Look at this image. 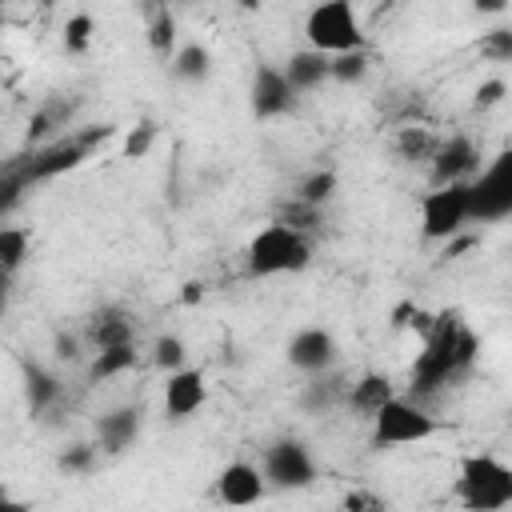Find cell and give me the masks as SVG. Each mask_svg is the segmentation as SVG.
Segmentation results:
<instances>
[{"instance_id":"1","label":"cell","mask_w":512,"mask_h":512,"mask_svg":"<svg viewBox=\"0 0 512 512\" xmlns=\"http://www.w3.org/2000/svg\"><path fill=\"white\" fill-rule=\"evenodd\" d=\"M476 336L472 328L460 320V312H440L432 316V324L424 328V352L412 364V396H436L440 388H448L452 380L468 376L476 364Z\"/></svg>"},{"instance_id":"2","label":"cell","mask_w":512,"mask_h":512,"mask_svg":"<svg viewBox=\"0 0 512 512\" xmlns=\"http://www.w3.org/2000/svg\"><path fill=\"white\" fill-rule=\"evenodd\" d=\"M244 264L252 276H288V272H304L312 264V236L272 220L264 224L244 252Z\"/></svg>"},{"instance_id":"3","label":"cell","mask_w":512,"mask_h":512,"mask_svg":"<svg viewBox=\"0 0 512 512\" xmlns=\"http://www.w3.org/2000/svg\"><path fill=\"white\" fill-rule=\"evenodd\" d=\"M456 492L472 512H504L512 504V468L492 452H472L460 460Z\"/></svg>"},{"instance_id":"4","label":"cell","mask_w":512,"mask_h":512,"mask_svg":"<svg viewBox=\"0 0 512 512\" xmlns=\"http://www.w3.org/2000/svg\"><path fill=\"white\" fill-rule=\"evenodd\" d=\"M368 420H372V448H404L436 436V416L408 396L384 400Z\"/></svg>"},{"instance_id":"5","label":"cell","mask_w":512,"mask_h":512,"mask_svg":"<svg viewBox=\"0 0 512 512\" xmlns=\"http://www.w3.org/2000/svg\"><path fill=\"white\" fill-rule=\"evenodd\" d=\"M304 40H308V48H320L328 56L348 52V48H368L352 0H320L304 16Z\"/></svg>"},{"instance_id":"6","label":"cell","mask_w":512,"mask_h":512,"mask_svg":"<svg viewBox=\"0 0 512 512\" xmlns=\"http://www.w3.org/2000/svg\"><path fill=\"white\" fill-rule=\"evenodd\" d=\"M512 212V152L504 148L484 172L468 180V220L500 224Z\"/></svg>"},{"instance_id":"7","label":"cell","mask_w":512,"mask_h":512,"mask_svg":"<svg viewBox=\"0 0 512 512\" xmlns=\"http://www.w3.org/2000/svg\"><path fill=\"white\" fill-rule=\"evenodd\" d=\"M468 224V180L432 184L420 200V232L424 240H452Z\"/></svg>"},{"instance_id":"8","label":"cell","mask_w":512,"mask_h":512,"mask_svg":"<svg viewBox=\"0 0 512 512\" xmlns=\"http://www.w3.org/2000/svg\"><path fill=\"white\" fill-rule=\"evenodd\" d=\"M260 472H264V480L272 484V488H308L312 480H316V460H312V452L300 444V440H276V444H268V452H264V464H260Z\"/></svg>"},{"instance_id":"9","label":"cell","mask_w":512,"mask_h":512,"mask_svg":"<svg viewBox=\"0 0 512 512\" xmlns=\"http://www.w3.org/2000/svg\"><path fill=\"white\" fill-rule=\"evenodd\" d=\"M300 92L288 84L284 68L276 64H256L252 72V88H248V108L256 120H276V116H288L296 108Z\"/></svg>"},{"instance_id":"10","label":"cell","mask_w":512,"mask_h":512,"mask_svg":"<svg viewBox=\"0 0 512 512\" xmlns=\"http://www.w3.org/2000/svg\"><path fill=\"white\" fill-rule=\"evenodd\" d=\"M336 360H340V344H336V336L328 328L308 324V328L292 332V340H288V364L296 372H324V368H336Z\"/></svg>"},{"instance_id":"11","label":"cell","mask_w":512,"mask_h":512,"mask_svg":"<svg viewBox=\"0 0 512 512\" xmlns=\"http://www.w3.org/2000/svg\"><path fill=\"white\" fill-rule=\"evenodd\" d=\"M88 152H92V148H88L80 136H60V140L40 144V148L28 152V176H32V184L52 180V176H64V172L80 168V164L88 160Z\"/></svg>"},{"instance_id":"12","label":"cell","mask_w":512,"mask_h":512,"mask_svg":"<svg viewBox=\"0 0 512 512\" xmlns=\"http://www.w3.org/2000/svg\"><path fill=\"white\" fill-rule=\"evenodd\" d=\"M480 172V148L472 136L456 132L436 144L432 152V184H452V180H472Z\"/></svg>"},{"instance_id":"13","label":"cell","mask_w":512,"mask_h":512,"mask_svg":"<svg viewBox=\"0 0 512 512\" xmlns=\"http://www.w3.org/2000/svg\"><path fill=\"white\" fill-rule=\"evenodd\" d=\"M208 400V380L200 368H176L168 372V384H164V416L168 420H188L204 408Z\"/></svg>"},{"instance_id":"14","label":"cell","mask_w":512,"mask_h":512,"mask_svg":"<svg viewBox=\"0 0 512 512\" xmlns=\"http://www.w3.org/2000/svg\"><path fill=\"white\" fill-rule=\"evenodd\" d=\"M264 492H268V480H264V472H260L256 464H248V460H232V464H224L220 476H216V500H224V504H232V508H248V504H256V500H264Z\"/></svg>"},{"instance_id":"15","label":"cell","mask_w":512,"mask_h":512,"mask_svg":"<svg viewBox=\"0 0 512 512\" xmlns=\"http://www.w3.org/2000/svg\"><path fill=\"white\" fill-rule=\"evenodd\" d=\"M136 336V324H132V312L120 308V304H104L92 312V320L84 324V344L96 352V348H108V344H132Z\"/></svg>"},{"instance_id":"16","label":"cell","mask_w":512,"mask_h":512,"mask_svg":"<svg viewBox=\"0 0 512 512\" xmlns=\"http://www.w3.org/2000/svg\"><path fill=\"white\" fill-rule=\"evenodd\" d=\"M136 436H140V408H112V412H104L100 420H96V444L108 452V456H120V452H128L132 444H136Z\"/></svg>"},{"instance_id":"17","label":"cell","mask_w":512,"mask_h":512,"mask_svg":"<svg viewBox=\"0 0 512 512\" xmlns=\"http://www.w3.org/2000/svg\"><path fill=\"white\" fill-rule=\"evenodd\" d=\"M344 388H348V376H340L336 368H324V372H308V384L300 388V408L304 412H332L336 404H344Z\"/></svg>"},{"instance_id":"18","label":"cell","mask_w":512,"mask_h":512,"mask_svg":"<svg viewBox=\"0 0 512 512\" xmlns=\"http://www.w3.org/2000/svg\"><path fill=\"white\" fill-rule=\"evenodd\" d=\"M392 396H396V388H392V380L384 372H364V376L348 380V388H344V404L352 412H360V416H372Z\"/></svg>"},{"instance_id":"19","label":"cell","mask_w":512,"mask_h":512,"mask_svg":"<svg viewBox=\"0 0 512 512\" xmlns=\"http://www.w3.org/2000/svg\"><path fill=\"white\" fill-rule=\"evenodd\" d=\"M284 76L296 92H312L320 84H328V52L320 48H300L284 60Z\"/></svg>"},{"instance_id":"20","label":"cell","mask_w":512,"mask_h":512,"mask_svg":"<svg viewBox=\"0 0 512 512\" xmlns=\"http://www.w3.org/2000/svg\"><path fill=\"white\" fill-rule=\"evenodd\" d=\"M60 396H64V388H60V376L56 372H48L44 364H24V400H28V408L36 412V416H44L48 408H56L60 404Z\"/></svg>"},{"instance_id":"21","label":"cell","mask_w":512,"mask_h":512,"mask_svg":"<svg viewBox=\"0 0 512 512\" xmlns=\"http://www.w3.org/2000/svg\"><path fill=\"white\" fill-rule=\"evenodd\" d=\"M168 72L180 84H200L212 72V52L204 44H196V40L192 44H176V52L168 56Z\"/></svg>"},{"instance_id":"22","label":"cell","mask_w":512,"mask_h":512,"mask_svg":"<svg viewBox=\"0 0 512 512\" xmlns=\"http://www.w3.org/2000/svg\"><path fill=\"white\" fill-rule=\"evenodd\" d=\"M28 188H32V176H28V152L0 160V216H8L12 208H20V200H24Z\"/></svg>"},{"instance_id":"23","label":"cell","mask_w":512,"mask_h":512,"mask_svg":"<svg viewBox=\"0 0 512 512\" xmlns=\"http://www.w3.org/2000/svg\"><path fill=\"white\" fill-rule=\"evenodd\" d=\"M136 364V344H108V348H96L92 364H88V376L92 380H112L120 372H128Z\"/></svg>"},{"instance_id":"24","label":"cell","mask_w":512,"mask_h":512,"mask_svg":"<svg viewBox=\"0 0 512 512\" xmlns=\"http://www.w3.org/2000/svg\"><path fill=\"white\" fill-rule=\"evenodd\" d=\"M276 220L288 224V228H296V232H304V236H312V232H320V224H324V208H320V204H308V200H300V196H292V200H284V204L276 208Z\"/></svg>"},{"instance_id":"25","label":"cell","mask_w":512,"mask_h":512,"mask_svg":"<svg viewBox=\"0 0 512 512\" xmlns=\"http://www.w3.org/2000/svg\"><path fill=\"white\" fill-rule=\"evenodd\" d=\"M368 76V48H348L328 56V80L336 84H360Z\"/></svg>"},{"instance_id":"26","label":"cell","mask_w":512,"mask_h":512,"mask_svg":"<svg viewBox=\"0 0 512 512\" xmlns=\"http://www.w3.org/2000/svg\"><path fill=\"white\" fill-rule=\"evenodd\" d=\"M148 48H152V56H160V60H168L172 52H176V16L160 4L156 12H152V20H148Z\"/></svg>"},{"instance_id":"27","label":"cell","mask_w":512,"mask_h":512,"mask_svg":"<svg viewBox=\"0 0 512 512\" xmlns=\"http://www.w3.org/2000/svg\"><path fill=\"white\" fill-rule=\"evenodd\" d=\"M28 248H32V236L28 228H16V224H0V264L8 272H16L24 260H28Z\"/></svg>"},{"instance_id":"28","label":"cell","mask_w":512,"mask_h":512,"mask_svg":"<svg viewBox=\"0 0 512 512\" xmlns=\"http://www.w3.org/2000/svg\"><path fill=\"white\" fill-rule=\"evenodd\" d=\"M436 144H440V136L428 128H400V136H396V152L404 160H432Z\"/></svg>"},{"instance_id":"29","label":"cell","mask_w":512,"mask_h":512,"mask_svg":"<svg viewBox=\"0 0 512 512\" xmlns=\"http://www.w3.org/2000/svg\"><path fill=\"white\" fill-rule=\"evenodd\" d=\"M336 184H340V180H336L332 168H316V172H308V176L296 184V196L308 200V204H320V208H324V204L336 196Z\"/></svg>"},{"instance_id":"30","label":"cell","mask_w":512,"mask_h":512,"mask_svg":"<svg viewBox=\"0 0 512 512\" xmlns=\"http://www.w3.org/2000/svg\"><path fill=\"white\" fill-rule=\"evenodd\" d=\"M92 36H96V20L88 12H76V16L64 20V52H72V56L88 52Z\"/></svg>"},{"instance_id":"31","label":"cell","mask_w":512,"mask_h":512,"mask_svg":"<svg viewBox=\"0 0 512 512\" xmlns=\"http://www.w3.org/2000/svg\"><path fill=\"white\" fill-rule=\"evenodd\" d=\"M184 340L180 336H172V332H160L156 336V344H152V364L156 368H164V372H176V368H184Z\"/></svg>"},{"instance_id":"32","label":"cell","mask_w":512,"mask_h":512,"mask_svg":"<svg viewBox=\"0 0 512 512\" xmlns=\"http://www.w3.org/2000/svg\"><path fill=\"white\" fill-rule=\"evenodd\" d=\"M64 116H68V108H60V104H44V108L32 116V124H28V144H40V140L52 136L56 128H64Z\"/></svg>"},{"instance_id":"33","label":"cell","mask_w":512,"mask_h":512,"mask_svg":"<svg viewBox=\"0 0 512 512\" xmlns=\"http://www.w3.org/2000/svg\"><path fill=\"white\" fill-rule=\"evenodd\" d=\"M60 472H72V476H88L96 468V444H68L60 452Z\"/></svg>"},{"instance_id":"34","label":"cell","mask_w":512,"mask_h":512,"mask_svg":"<svg viewBox=\"0 0 512 512\" xmlns=\"http://www.w3.org/2000/svg\"><path fill=\"white\" fill-rule=\"evenodd\" d=\"M480 56H488L492 64H508L512 60V28H492L480 36Z\"/></svg>"},{"instance_id":"35","label":"cell","mask_w":512,"mask_h":512,"mask_svg":"<svg viewBox=\"0 0 512 512\" xmlns=\"http://www.w3.org/2000/svg\"><path fill=\"white\" fill-rule=\"evenodd\" d=\"M152 144H156V124H152V120H140V124L128 128V136H124V156H128V160H144V156L152 152Z\"/></svg>"},{"instance_id":"36","label":"cell","mask_w":512,"mask_h":512,"mask_svg":"<svg viewBox=\"0 0 512 512\" xmlns=\"http://www.w3.org/2000/svg\"><path fill=\"white\" fill-rule=\"evenodd\" d=\"M508 96V84H504V76H492V80H484L480 88H476V112H488V108H496L500 100Z\"/></svg>"},{"instance_id":"37","label":"cell","mask_w":512,"mask_h":512,"mask_svg":"<svg viewBox=\"0 0 512 512\" xmlns=\"http://www.w3.org/2000/svg\"><path fill=\"white\" fill-rule=\"evenodd\" d=\"M80 344H84V332L76 336V332H60L56 336V356L60 360H80Z\"/></svg>"},{"instance_id":"38","label":"cell","mask_w":512,"mask_h":512,"mask_svg":"<svg viewBox=\"0 0 512 512\" xmlns=\"http://www.w3.org/2000/svg\"><path fill=\"white\" fill-rule=\"evenodd\" d=\"M344 508H352V512L372 508V512H376V508H384V500H380V496H372V492H348V496H344Z\"/></svg>"},{"instance_id":"39","label":"cell","mask_w":512,"mask_h":512,"mask_svg":"<svg viewBox=\"0 0 512 512\" xmlns=\"http://www.w3.org/2000/svg\"><path fill=\"white\" fill-rule=\"evenodd\" d=\"M472 8H476V12H484V16H496V12H504V8H508V0H472Z\"/></svg>"},{"instance_id":"40","label":"cell","mask_w":512,"mask_h":512,"mask_svg":"<svg viewBox=\"0 0 512 512\" xmlns=\"http://www.w3.org/2000/svg\"><path fill=\"white\" fill-rule=\"evenodd\" d=\"M8 284H12V272L0 264V312L8 308Z\"/></svg>"},{"instance_id":"41","label":"cell","mask_w":512,"mask_h":512,"mask_svg":"<svg viewBox=\"0 0 512 512\" xmlns=\"http://www.w3.org/2000/svg\"><path fill=\"white\" fill-rule=\"evenodd\" d=\"M200 296H204V292H200V284H184V292H180V300H184V304H196Z\"/></svg>"},{"instance_id":"42","label":"cell","mask_w":512,"mask_h":512,"mask_svg":"<svg viewBox=\"0 0 512 512\" xmlns=\"http://www.w3.org/2000/svg\"><path fill=\"white\" fill-rule=\"evenodd\" d=\"M240 4H244V8H256V4H260V0H240Z\"/></svg>"},{"instance_id":"43","label":"cell","mask_w":512,"mask_h":512,"mask_svg":"<svg viewBox=\"0 0 512 512\" xmlns=\"http://www.w3.org/2000/svg\"><path fill=\"white\" fill-rule=\"evenodd\" d=\"M36 4H64V0H36Z\"/></svg>"},{"instance_id":"44","label":"cell","mask_w":512,"mask_h":512,"mask_svg":"<svg viewBox=\"0 0 512 512\" xmlns=\"http://www.w3.org/2000/svg\"><path fill=\"white\" fill-rule=\"evenodd\" d=\"M0 32H4V12H0Z\"/></svg>"}]
</instances>
